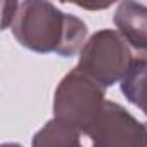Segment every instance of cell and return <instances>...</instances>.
<instances>
[{
  "mask_svg": "<svg viewBox=\"0 0 147 147\" xmlns=\"http://www.w3.org/2000/svg\"><path fill=\"white\" fill-rule=\"evenodd\" d=\"M12 35L28 50L73 57L87 43L88 28L80 18L62 12L50 2L28 0L19 2Z\"/></svg>",
  "mask_w": 147,
  "mask_h": 147,
  "instance_id": "1",
  "label": "cell"
},
{
  "mask_svg": "<svg viewBox=\"0 0 147 147\" xmlns=\"http://www.w3.org/2000/svg\"><path fill=\"white\" fill-rule=\"evenodd\" d=\"M106 88L73 67L59 82L54 92V118L90 135L106 107Z\"/></svg>",
  "mask_w": 147,
  "mask_h": 147,
  "instance_id": "2",
  "label": "cell"
},
{
  "mask_svg": "<svg viewBox=\"0 0 147 147\" xmlns=\"http://www.w3.org/2000/svg\"><path fill=\"white\" fill-rule=\"evenodd\" d=\"M133 61L131 47L118 30H100L83 45L76 67L107 88L121 83Z\"/></svg>",
  "mask_w": 147,
  "mask_h": 147,
  "instance_id": "3",
  "label": "cell"
},
{
  "mask_svg": "<svg viewBox=\"0 0 147 147\" xmlns=\"http://www.w3.org/2000/svg\"><path fill=\"white\" fill-rule=\"evenodd\" d=\"M92 147H147L145 123L135 119L123 106L107 100L104 113L88 135Z\"/></svg>",
  "mask_w": 147,
  "mask_h": 147,
  "instance_id": "4",
  "label": "cell"
},
{
  "mask_svg": "<svg viewBox=\"0 0 147 147\" xmlns=\"http://www.w3.org/2000/svg\"><path fill=\"white\" fill-rule=\"evenodd\" d=\"M113 23L133 50L147 52V5L125 0L118 4Z\"/></svg>",
  "mask_w": 147,
  "mask_h": 147,
  "instance_id": "5",
  "label": "cell"
},
{
  "mask_svg": "<svg viewBox=\"0 0 147 147\" xmlns=\"http://www.w3.org/2000/svg\"><path fill=\"white\" fill-rule=\"evenodd\" d=\"M119 87L126 100L147 116V55L135 57Z\"/></svg>",
  "mask_w": 147,
  "mask_h": 147,
  "instance_id": "6",
  "label": "cell"
},
{
  "mask_svg": "<svg viewBox=\"0 0 147 147\" xmlns=\"http://www.w3.org/2000/svg\"><path fill=\"white\" fill-rule=\"evenodd\" d=\"M31 147H83V145L78 130L52 118L33 135Z\"/></svg>",
  "mask_w": 147,
  "mask_h": 147,
  "instance_id": "7",
  "label": "cell"
},
{
  "mask_svg": "<svg viewBox=\"0 0 147 147\" xmlns=\"http://www.w3.org/2000/svg\"><path fill=\"white\" fill-rule=\"evenodd\" d=\"M19 11V2H4L2 4V28H12L14 19Z\"/></svg>",
  "mask_w": 147,
  "mask_h": 147,
  "instance_id": "8",
  "label": "cell"
},
{
  "mask_svg": "<svg viewBox=\"0 0 147 147\" xmlns=\"http://www.w3.org/2000/svg\"><path fill=\"white\" fill-rule=\"evenodd\" d=\"M2 147H23L21 144H14V142H5V144H2Z\"/></svg>",
  "mask_w": 147,
  "mask_h": 147,
  "instance_id": "9",
  "label": "cell"
},
{
  "mask_svg": "<svg viewBox=\"0 0 147 147\" xmlns=\"http://www.w3.org/2000/svg\"><path fill=\"white\" fill-rule=\"evenodd\" d=\"M145 128H147V123H145Z\"/></svg>",
  "mask_w": 147,
  "mask_h": 147,
  "instance_id": "10",
  "label": "cell"
}]
</instances>
